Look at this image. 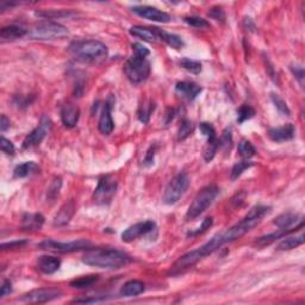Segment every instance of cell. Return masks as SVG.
<instances>
[{"label": "cell", "mask_w": 305, "mask_h": 305, "mask_svg": "<svg viewBox=\"0 0 305 305\" xmlns=\"http://www.w3.org/2000/svg\"><path fill=\"white\" fill-rule=\"evenodd\" d=\"M270 211V208L264 207V205H255L249 210V212L244 216L242 220L233 225L231 228L227 229L224 233L215 235L210 241H208L207 243L201 246L204 254L210 255L216 251L217 249L223 246L225 243H230L238 240V238L244 236L247 233H249L251 229L257 227V225L263 221V218L266 216Z\"/></svg>", "instance_id": "obj_1"}, {"label": "cell", "mask_w": 305, "mask_h": 305, "mask_svg": "<svg viewBox=\"0 0 305 305\" xmlns=\"http://www.w3.org/2000/svg\"><path fill=\"white\" fill-rule=\"evenodd\" d=\"M84 264L99 268H119L131 261L129 255L116 249L88 250L82 258Z\"/></svg>", "instance_id": "obj_2"}, {"label": "cell", "mask_w": 305, "mask_h": 305, "mask_svg": "<svg viewBox=\"0 0 305 305\" xmlns=\"http://www.w3.org/2000/svg\"><path fill=\"white\" fill-rule=\"evenodd\" d=\"M69 53L82 61H100L108 55V48L101 42L88 39V41H74L69 44Z\"/></svg>", "instance_id": "obj_3"}, {"label": "cell", "mask_w": 305, "mask_h": 305, "mask_svg": "<svg viewBox=\"0 0 305 305\" xmlns=\"http://www.w3.org/2000/svg\"><path fill=\"white\" fill-rule=\"evenodd\" d=\"M124 73L132 84H141L147 80L150 74V62L144 56L134 54L125 62Z\"/></svg>", "instance_id": "obj_4"}, {"label": "cell", "mask_w": 305, "mask_h": 305, "mask_svg": "<svg viewBox=\"0 0 305 305\" xmlns=\"http://www.w3.org/2000/svg\"><path fill=\"white\" fill-rule=\"evenodd\" d=\"M26 36L31 39H37V41H53V39H60L68 36V30L59 23L48 21L38 23L28 31Z\"/></svg>", "instance_id": "obj_5"}, {"label": "cell", "mask_w": 305, "mask_h": 305, "mask_svg": "<svg viewBox=\"0 0 305 305\" xmlns=\"http://www.w3.org/2000/svg\"><path fill=\"white\" fill-rule=\"evenodd\" d=\"M218 193H220V190L215 185H209V186L204 187L199 193L195 195L193 201H192L190 208H188L186 212V220H194V218L200 216L214 203Z\"/></svg>", "instance_id": "obj_6"}, {"label": "cell", "mask_w": 305, "mask_h": 305, "mask_svg": "<svg viewBox=\"0 0 305 305\" xmlns=\"http://www.w3.org/2000/svg\"><path fill=\"white\" fill-rule=\"evenodd\" d=\"M190 186V178L186 173H179L168 182L165 188L162 200L165 204L172 205L180 200V198L186 193L187 188Z\"/></svg>", "instance_id": "obj_7"}, {"label": "cell", "mask_w": 305, "mask_h": 305, "mask_svg": "<svg viewBox=\"0 0 305 305\" xmlns=\"http://www.w3.org/2000/svg\"><path fill=\"white\" fill-rule=\"evenodd\" d=\"M116 191H117V180L110 174L104 175L99 179L98 186L93 193V200L99 205L110 204Z\"/></svg>", "instance_id": "obj_8"}, {"label": "cell", "mask_w": 305, "mask_h": 305, "mask_svg": "<svg viewBox=\"0 0 305 305\" xmlns=\"http://www.w3.org/2000/svg\"><path fill=\"white\" fill-rule=\"evenodd\" d=\"M91 246V242L86 240H78L73 242H58L54 240H45L39 243L41 249L53 251V253H73L82 250Z\"/></svg>", "instance_id": "obj_9"}, {"label": "cell", "mask_w": 305, "mask_h": 305, "mask_svg": "<svg viewBox=\"0 0 305 305\" xmlns=\"http://www.w3.org/2000/svg\"><path fill=\"white\" fill-rule=\"evenodd\" d=\"M52 129V121L49 119L47 116L42 118L41 123L36 129H34L30 134L26 136L24 142H23V148L24 149H29L34 145H37L41 143V142L44 140L45 136L49 134Z\"/></svg>", "instance_id": "obj_10"}, {"label": "cell", "mask_w": 305, "mask_h": 305, "mask_svg": "<svg viewBox=\"0 0 305 305\" xmlns=\"http://www.w3.org/2000/svg\"><path fill=\"white\" fill-rule=\"evenodd\" d=\"M61 294L62 291L59 288H37L24 294L21 300L25 303H47L61 297Z\"/></svg>", "instance_id": "obj_11"}, {"label": "cell", "mask_w": 305, "mask_h": 305, "mask_svg": "<svg viewBox=\"0 0 305 305\" xmlns=\"http://www.w3.org/2000/svg\"><path fill=\"white\" fill-rule=\"evenodd\" d=\"M131 10L132 12L136 13L137 16H140V17L149 19V21H152V22L168 23L171 21V16L168 15V13L161 11V10H159L157 8H152V6L140 5V6H134Z\"/></svg>", "instance_id": "obj_12"}, {"label": "cell", "mask_w": 305, "mask_h": 305, "mask_svg": "<svg viewBox=\"0 0 305 305\" xmlns=\"http://www.w3.org/2000/svg\"><path fill=\"white\" fill-rule=\"evenodd\" d=\"M155 229V223L152 221H145L136 223L131 227H129L127 230L123 231L122 234V241L123 242H131L136 238L143 236V235L150 233Z\"/></svg>", "instance_id": "obj_13"}, {"label": "cell", "mask_w": 305, "mask_h": 305, "mask_svg": "<svg viewBox=\"0 0 305 305\" xmlns=\"http://www.w3.org/2000/svg\"><path fill=\"white\" fill-rule=\"evenodd\" d=\"M201 91H203V88L199 85L190 81L178 82L177 86H175V93H177L178 97L188 101L194 100L201 93Z\"/></svg>", "instance_id": "obj_14"}, {"label": "cell", "mask_w": 305, "mask_h": 305, "mask_svg": "<svg viewBox=\"0 0 305 305\" xmlns=\"http://www.w3.org/2000/svg\"><path fill=\"white\" fill-rule=\"evenodd\" d=\"M60 116H61L62 124L66 128H74L78 124L79 118H80V109L76 105L68 103V104H65L61 108Z\"/></svg>", "instance_id": "obj_15"}, {"label": "cell", "mask_w": 305, "mask_h": 305, "mask_svg": "<svg viewBox=\"0 0 305 305\" xmlns=\"http://www.w3.org/2000/svg\"><path fill=\"white\" fill-rule=\"evenodd\" d=\"M267 135L272 141L279 143V142L293 140V137L296 136V129H294L293 124L288 123L286 125H284V127L270 129L267 132Z\"/></svg>", "instance_id": "obj_16"}, {"label": "cell", "mask_w": 305, "mask_h": 305, "mask_svg": "<svg viewBox=\"0 0 305 305\" xmlns=\"http://www.w3.org/2000/svg\"><path fill=\"white\" fill-rule=\"evenodd\" d=\"M74 212H75V203L74 200L71 199L60 208L59 212L55 215L54 221H53V225H54V227H64V225L69 223V221L72 220L73 216H74Z\"/></svg>", "instance_id": "obj_17"}, {"label": "cell", "mask_w": 305, "mask_h": 305, "mask_svg": "<svg viewBox=\"0 0 305 305\" xmlns=\"http://www.w3.org/2000/svg\"><path fill=\"white\" fill-rule=\"evenodd\" d=\"M111 108L112 105L110 101L105 103L104 108H103L101 116L98 124L99 131H100L103 135H110L112 130H114V119H112L111 116Z\"/></svg>", "instance_id": "obj_18"}, {"label": "cell", "mask_w": 305, "mask_h": 305, "mask_svg": "<svg viewBox=\"0 0 305 305\" xmlns=\"http://www.w3.org/2000/svg\"><path fill=\"white\" fill-rule=\"evenodd\" d=\"M294 230H297V228L296 229H294V228H292V229H278V231H276V233L265 235V236L258 238V240L255 241V246H257L258 248H264L266 246H270V244L273 243L274 241L279 240V238H281V237L287 236L288 234L293 233Z\"/></svg>", "instance_id": "obj_19"}, {"label": "cell", "mask_w": 305, "mask_h": 305, "mask_svg": "<svg viewBox=\"0 0 305 305\" xmlns=\"http://www.w3.org/2000/svg\"><path fill=\"white\" fill-rule=\"evenodd\" d=\"M61 261L55 257H49V255H43L38 258L37 266L39 271H42L45 274H53L60 268Z\"/></svg>", "instance_id": "obj_20"}, {"label": "cell", "mask_w": 305, "mask_h": 305, "mask_svg": "<svg viewBox=\"0 0 305 305\" xmlns=\"http://www.w3.org/2000/svg\"><path fill=\"white\" fill-rule=\"evenodd\" d=\"M152 29H154L158 38H160L161 41L167 43L171 48L177 49V50L184 48L185 43H184V41H182V38L180 37V36L174 35V34H168V32H166V31H164V30H161L159 28H152Z\"/></svg>", "instance_id": "obj_21"}, {"label": "cell", "mask_w": 305, "mask_h": 305, "mask_svg": "<svg viewBox=\"0 0 305 305\" xmlns=\"http://www.w3.org/2000/svg\"><path fill=\"white\" fill-rule=\"evenodd\" d=\"M44 224V217L41 214H25L22 217V228L24 230H39Z\"/></svg>", "instance_id": "obj_22"}, {"label": "cell", "mask_w": 305, "mask_h": 305, "mask_svg": "<svg viewBox=\"0 0 305 305\" xmlns=\"http://www.w3.org/2000/svg\"><path fill=\"white\" fill-rule=\"evenodd\" d=\"M26 35H28V31L22 26L17 25H8L0 30V37L4 41H13V39L24 37Z\"/></svg>", "instance_id": "obj_23"}, {"label": "cell", "mask_w": 305, "mask_h": 305, "mask_svg": "<svg viewBox=\"0 0 305 305\" xmlns=\"http://www.w3.org/2000/svg\"><path fill=\"white\" fill-rule=\"evenodd\" d=\"M130 35L134 36V37L141 38L145 42H150L154 43L157 42L158 36L155 34L154 29L152 28H144V26H140V25H135L131 26L130 30H129Z\"/></svg>", "instance_id": "obj_24"}, {"label": "cell", "mask_w": 305, "mask_h": 305, "mask_svg": "<svg viewBox=\"0 0 305 305\" xmlns=\"http://www.w3.org/2000/svg\"><path fill=\"white\" fill-rule=\"evenodd\" d=\"M39 172V166L36 164L34 161H26L23 162V164L16 166L15 171H13V175L15 178L22 179V178H26L30 177V175L38 173Z\"/></svg>", "instance_id": "obj_25"}, {"label": "cell", "mask_w": 305, "mask_h": 305, "mask_svg": "<svg viewBox=\"0 0 305 305\" xmlns=\"http://www.w3.org/2000/svg\"><path fill=\"white\" fill-rule=\"evenodd\" d=\"M144 284L140 280H130L121 288V294L124 297H136L143 293Z\"/></svg>", "instance_id": "obj_26"}, {"label": "cell", "mask_w": 305, "mask_h": 305, "mask_svg": "<svg viewBox=\"0 0 305 305\" xmlns=\"http://www.w3.org/2000/svg\"><path fill=\"white\" fill-rule=\"evenodd\" d=\"M298 221H299V216H298L297 214L286 212V214L278 216L276 220L273 221V223L279 229H292L293 225H296Z\"/></svg>", "instance_id": "obj_27"}, {"label": "cell", "mask_w": 305, "mask_h": 305, "mask_svg": "<svg viewBox=\"0 0 305 305\" xmlns=\"http://www.w3.org/2000/svg\"><path fill=\"white\" fill-rule=\"evenodd\" d=\"M304 241H305V238H304L303 234L298 235V236H287V237L285 236L284 240L277 246V249L278 250L294 249V248L301 246V244L304 243Z\"/></svg>", "instance_id": "obj_28"}, {"label": "cell", "mask_w": 305, "mask_h": 305, "mask_svg": "<svg viewBox=\"0 0 305 305\" xmlns=\"http://www.w3.org/2000/svg\"><path fill=\"white\" fill-rule=\"evenodd\" d=\"M207 144H205L204 150H203V158L204 160L209 162L214 159L215 155H216V151L218 149V138L216 137H211V138H207Z\"/></svg>", "instance_id": "obj_29"}, {"label": "cell", "mask_w": 305, "mask_h": 305, "mask_svg": "<svg viewBox=\"0 0 305 305\" xmlns=\"http://www.w3.org/2000/svg\"><path fill=\"white\" fill-rule=\"evenodd\" d=\"M98 280L99 276H94V274H92V276H84L73 280L71 283V286L73 288H87L92 286V285H94Z\"/></svg>", "instance_id": "obj_30"}, {"label": "cell", "mask_w": 305, "mask_h": 305, "mask_svg": "<svg viewBox=\"0 0 305 305\" xmlns=\"http://www.w3.org/2000/svg\"><path fill=\"white\" fill-rule=\"evenodd\" d=\"M155 105L154 103L151 101H144L143 104L140 106V109H138V119L142 122L143 124H147L149 122V119H150V116L152 114V111H154Z\"/></svg>", "instance_id": "obj_31"}, {"label": "cell", "mask_w": 305, "mask_h": 305, "mask_svg": "<svg viewBox=\"0 0 305 305\" xmlns=\"http://www.w3.org/2000/svg\"><path fill=\"white\" fill-rule=\"evenodd\" d=\"M180 66L184 69H186V71L193 73V74H199L201 72V69H203V66L199 61H195V60H191L187 58H184L180 60Z\"/></svg>", "instance_id": "obj_32"}, {"label": "cell", "mask_w": 305, "mask_h": 305, "mask_svg": "<svg viewBox=\"0 0 305 305\" xmlns=\"http://www.w3.org/2000/svg\"><path fill=\"white\" fill-rule=\"evenodd\" d=\"M254 115H255V110L250 105L248 104L241 105L237 110V122L240 124L244 123V122L248 121V119L253 118Z\"/></svg>", "instance_id": "obj_33"}, {"label": "cell", "mask_w": 305, "mask_h": 305, "mask_svg": "<svg viewBox=\"0 0 305 305\" xmlns=\"http://www.w3.org/2000/svg\"><path fill=\"white\" fill-rule=\"evenodd\" d=\"M238 152H240V155L243 159H250L254 157L257 150H255L254 145L251 144L249 141L242 140L240 143H238Z\"/></svg>", "instance_id": "obj_34"}, {"label": "cell", "mask_w": 305, "mask_h": 305, "mask_svg": "<svg viewBox=\"0 0 305 305\" xmlns=\"http://www.w3.org/2000/svg\"><path fill=\"white\" fill-rule=\"evenodd\" d=\"M251 166H253V162L247 161V160L240 161V162H237L236 165H234L233 170H231V173H230L231 180H236V179L240 177V175L243 173L244 171L248 170V168H250Z\"/></svg>", "instance_id": "obj_35"}, {"label": "cell", "mask_w": 305, "mask_h": 305, "mask_svg": "<svg viewBox=\"0 0 305 305\" xmlns=\"http://www.w3.org/2000/svg\"><path fill=\"white\" fill-rule=\"evenodd\" d=\"M192 131H193V124H192V122L188 121V119H186V118L182 119L181 125H180V128H179V131H178V138L180 141L186 140L188 136L192 134Z\"/></svg>", "instance_id": "obj_36"}, {"label": "cell", "mask_w": 305, "mask_h": 305, "mask_svg": "<svg viewBox=\"0 0 305 305\" xmlns=\"http://www.w3.org/2000/svg\"><path fill=\"white\" fill-rule=\"evenodd\" d=\"M61 186H62V180L61 178H54V180L52 181L50 186H49L48 188V193H47V198L48 199L50 200H54L56 199V198L59 197V193H60V190H61Z\"/></svg>", "instance_id": "obj_37"}, {"label": "cell", "mask_w": 305, "mask_h": 305, "mask_svg": "<svg viewBox=\"0 0 305 305\" xmlns=\"http://www.w3.org/2000/svg\"><path fill=\"white\" fill-rule=\"evenodd\" d=\"M271 100L273 101V104L276 105L278 111H279L281 115H285V116H290L291 115V111H290V109H288L287 104L279 97V95L272 93L271 94Z\"/></svg>", "instance_id": "obj_38"}, {"label": "cell", "mask_w": 305, "mask_h": 305, "mask_svg": "<svg viewBox=\"0 0 305 305\" xmlns=\"http://www.w3.org/2000/svg\"><path fill=\"white\" fill-rule=\"evenodd\" d=\"M233 145V136H231V131L229 129H225L222 134L221 138L218 140V148L224 149V150H228V149L231 148Z\"/></svg>", "instance_id": "obj_39"}, {"label": "cell", "mask_w": 305, "mask_h": 305, "mask_svg": "<svg viewBox=\"0 0 305 305\" xmlns=\"http://www.w3.org/2000/svg\"><path fill=\"white\" fill-rule=\"evenodd\" d=\"M184 21L186 22L188 25L193 26V28H197V29L210 28V24H209V23L207 22V19H203L200 17H195V16H191V17H185Z\"/></svg>", "instance_id": "obj_40"}, {"label": "cell", "mask_w": 305, "mask_h": 305, "mask_svg": "<svg viewBox=\"0 0 305 305\" xmlns=\"http://www.w3.org/2000/svg\"><path fill=\"white\" fill-rule=\"evenodd\" d=\"M208 16L212 19H215V21H218V22H224L225 19V12L224 10L222 8H218V6H216V8H212L210 11H209Z\"/></svg>", "instance_id": "obj_41"}, {"label": "cell", "mask_w": 305, "mask_h": 305, "mask_svg": "<svg viewBox=\"0 0 305 305\" xmlns=\"http://www.w3.org/2000/svg\"><path fill=\"white\" fill-rule=\"evenodd\" d=\"M200 132L203 134L207 138H211V137H216V130L215 128L212 127L210 123H207V122H203L199 125Z\"/></svg>", "instance_id": "obj_42"}, {"label": "cell", "mask_w": 305, "mask_h": 305, "mask_svg": "<svg viewBox=\"0 0 305 305\" xmlns=\"http://www.w3.org/2000/svg\"><path fill=\"white\" fill-rule=\"evenodd\" d=\"M291 71H292L293 75L296 76V79L298 81H299L301 87H303V86H304V75H305L304 68L301 67L300 65H292V66H291Z\"/></svg>", "instance_id": "obj_43"}, {"label": "cell", "mask_w": 305, "mask_h": 305, "mask_svg": "<svg viewBox=\"0 0 305 305\" xmlns=\"http://www.w3.org/2000/svg\"><path fill=\"white\" fill-rule=\"evenodd\" d=\"M0 148H2V151L5 152V154H8V155L15 154V145H13L11 142L8 140V138H5L4 136L2 137V143H0Z\"/></svg>", "instance_id": "obj_44"}, {"label": "cell", "mask_w": 305, "mask_h": 305, "mask_svg": "<svg viewBox=\"0 0 305 305\" xmlns=\"http://www.w3.org/2000/svg\"><path fill=\"white\" fill-rule=\"evenodd\" d=\"M211 225H212V218L211 217H207L203 221V224H201V227L199 229H198V230L192 231V233H188V235H190V236H197V235L203 234V233H205V231L208 230L209 228L211 227Z\"/></svg>", "instance_id": "obj_45"}, {"label": "cell", "mask_w": 305, "mask_h": 305, "mask_svg": "<svg viewBox=\"0 0 305 305\" xmlns=\"http://www.w3.org/2000/svg\"><path fill=\"white\" fill-rule=\"evenodd\" d=\"M131 48L132 50H134V54L144 56V58H147V56L150 54V52H149L144 45L140 44V43H134V44H131Z\"/></svg>", "instance_id": "obj_46"}, {"label": "cell", "mask_w": 305, "mask_h": 305, "mask_svg": "<svg viewBox=\"0 0 305 305\" xmlns=\"http://www.w3.org/2000/svg\"><path fill=\"white\" fill-rule=\"evenodd\" d=\"M155 150H157V148L155 147H150V149L147 151V154H145V158H144V161L143 164L144 166H151L152 164H154V155H155Z\"/></svg>", "instance_id": "obj_47"}, {"label": "cell", "mask_w": 305, "mask_h": 305, "mask_svg": "<svg viewBox=\"0 0 305 305\" xmlns=\"http://www.w3.org/2000/svg\"><path fill=\"white\" fill-rule=\"evenodd\" d=\"M28 243L26 241H12L9 242V243H3L2 248L3 249H10V248H19L22 246H24V244Z\"/></svg>", "instance_id": "obj_48"}, {"label": "cell", "mask_w": 305, "mask_h": 305, "mask_svg": "<svg viewBox=\"0 0 305 305\" xmlns=\"http://www.w3.org/2000/svg\"><path fill=\"white\" fill-rule=\"evenodd\" d=\"M11 292H12L11 281L5 279L4 281H3V285H2V297L8 296V294H10Z\"/></svg>", "instance_id": "obj_49"}, {"label": "cell", "mask_w": 305, "mask_h": 305, "mask_svg": "<svg viewBox=\"0 0 305 305\" xmlns=\"http://www.w3.org/2000/svg\"><path fill=\"white\" fill-rule=\"evenodd\" d=\"M9 128H10V119L6 117L5 115H3L2 119H0V130H2V132H5Z\"/></svg>", "instance_id": "obj_50"}, {"label": "cell", "mask_w": 305, "mask_h": 305, "mask_svg": "<svg viewBox=\"0 0 305 305\" xmlns=\"http://www.w3.org/2000/svg\"><path fill=\"white\" fill-rule=\"evenodd\" d=\"M100 298H86V299H75L73 303H81V304H89V303H98L100 301Z\"/></svg>", "instance_id": "obj_51"}, {"label": "cell", "mask_w": 305, "mask_h": 305, "mask_svg": "<svg viewBox=\"0 0 305 305\" xmlns=\"http://www.w3.org/2000/svg\"><path fill=\"white\" fill-rule=\"evenodd\" d=\"M174 115H175V110H174V109H168L167 114H166V117H167V118H166V121H165L166 125L170 123L172 119L174 118Z\"/></svg>", "instance_id": "obj_52"}, {"label": "cell", "mask_w": 305, "mask_h": 305, "mask_svg": "<svg viewBox=\"0 0 305 305\" xmlns=\"http://www.w3.org/2000/svg\"><path fill=\"white\" fill-rule=\"evenodd\" d=\"M244 26H246L247 29H249V31H254L255 29V24L249 17L244 18Z\"/></svg>", "instance_id": "obj_53"}]
</instances>
